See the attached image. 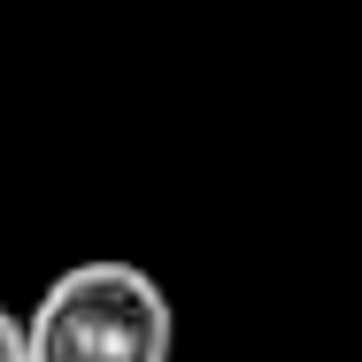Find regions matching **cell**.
Here are the masks:
<instances>
[{"instance_id": "cell-1", "label": "cell", "mask_w": 362, "mask_h": 362, "mask_svg": "<svg viewBox=\"0 0 362 362\" xmlns=\"http://www.w3.org/2000/svg\"><path fill=\"white\" fill-rule=\"evenodd\" d=\"M177 308L139 262H77L23 316V362H170Z\"/></svg>"}, {"instance_id": "cell-2", "label": "cell", "mask_w": 362, "mask_h": 362, "mask_svg": "<svg viewBox=\"0 0 362 362\" xmlns=\"http://www.w3.org/2000/svg\"><path fill=\"white\" fill-rule=\"evenodd\" d=\"M0 362H23V316L0 308Z\"/></svg>"}]
</instances>
